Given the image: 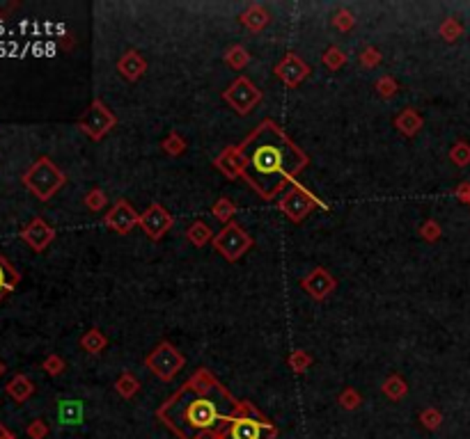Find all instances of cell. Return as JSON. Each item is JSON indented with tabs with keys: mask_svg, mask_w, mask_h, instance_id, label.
Returning <instances> with one entry per match:
<instances>
[{
	"mask_svg": "<svg viewBox=\"0 0 470 439\" xmlns=\"http://www.w3.org/2000/svg\"><path fill=\"white\" fill-rule=\"evenodd\" d=\"M255 145L246 151V174L253 181L255 188H260V192L264 197L271 195V188L275 190V185L280 183V178L284 172H289L287 158L294 149L289 151V142L282 138L273 140H255Z\"/></svg>",
	"mask_w": 470,
	"mask_h": 439,
	"instance_id": "1",
	"label": "cell"
},
{
	"mask_svg": "<svg viewBox=\"0 0 470 439\" xmlns=\"http://www.w3.org/2000/svg\"><path fill=\"white\" fill-rule=\"evenodd\" d=\"M179 400H182L179 412L168 414V416H170V423L188 439L195 433H204V430H211L213 426H218L220 412H218L216 400L206 398V396H197L193 391H186L184 396H179Z\"/></svg>",
	"mask_w": 470,
	"mask_h": 439,
	"instance_id": "2",
	"label": "cell"
},
{
	"mask_svg": "<svg viewBox=\"0 0 470 439\" xmlns=\"http://www.w3.org/2000/svg\"><path fill=\"white\" fill-rule=\"evenodd\" d=\"M23 183L35 197L46 201L62 183H65V176H62V172L55 167L48 158H39V161L23 174Z\"/></svg>",
	"mask_w": 470,
	"mask_h": 439,
	"instance_id": "3",
	"label": "cell"
},
{
	"mask_svg": "<svg viewBox=\"0 0 470 439\" xmlns=\"http://www.w3.org/2000/svg\"><path fill=\"white\" fill-rule=\"evenodd\" d=\"M273 433L271 426H266L264 421H255V419H237L232 423L227 439H268V435Z\"/></svg>",
	"mask_w": 470,
	"mask_h": 439,
	"instance_id": "4",
	"label": "cell"
},
{
	"mask_svg": "<svg viewBox=\"0 0 470 439\" xmlns=\"http://www.w3.org/2000/svg\"><path fill=\"white\" fill-rule=\"evenodd\" d=\"M21 238H23L35 252H41L48 243L53 241V229L46 225L41 218H35L30 225H28L23 232H21Z\"/></svg>",
	"mask_w": 470,
	"mask_h": 439,
	"instance_id": "5",
	"label": "cell"
},
{
	"mask_svg": "<svg viewBox=\"0 0 470 439\" xmlns=\"http://www.w3.org/2000/svg\"><path fill=\"white\" fill-rule=\"evenodd\" d=\"M5 391H7V396H10V398H14L17 402H23V400H28L32 396L35 387H32L30 380L19 373V376H14L10 380V385L5 387Z\"/></svg>",
	"mask_w": 470,
	"mask_h": 439,
	"instance_id": "6",
	"label": "cell"
},
{
	"mask_svg": "<svg viewBox=\"0 0 470 439\" xmlns=\"http://www.w3.org/2000/svg\"><path fill=\"white\" fill-rule=\"evenodd\" d=\"M19 279H21L19 272L14 270L3 256H0V300L5 298V293H10L14 286L19 284Z\"/></svg>",
	"mask_w": 470,
	"mask_h": 439,
	"instance_id": "7",
	"label": "cell"
},
{
	"mask_svg": "<svg viewBox=\"0 0 470 439\" xmlns=\"http://www.w3.org/2000/svg\"><path fill=\"white\" fill-rule=\"evenodd\" d=\"M152 225H156V229H154V238H156V236H161V232H166L170 227V215L166 211H161L159 206H154L152 211H149L147 220H142V227H145L147 232L152 229Z\"/></svg>",
	"mask_w": 470,
	"mask_h": 439,
	"instance_id": "8",
	"label": "cell"
},
{
	"mask_svg": "<svg viewBox=\"0 0 470 439\" xmlns=\"http://www.w3.org/2000/svg\"><path fill=\"white\" fill-rule=\"evenodd\" d=\"M48 433V428L44 426V421H35L28 426V435H30L32 439H44Z\"/></svg>",
	"mask_w": 470,
	"mask_h": 439,
	"instance_id": "9",
	"label": "cell"
},
{
	"mask_svg": "<svg viewBox=\"0 0 470 439\" xmlns=\"http://www.w3.org/2000/svg\"><path fill=\"white\" fill-rule=\"evenodd\" d=\"M44 369L48 373H53V376H58V373L62 371V362H60L58 357H48L46 362H44Z\"/></svg>",
	"mask_w": 470,
	"mask_h": 439,
	"instance_id": "10",
	"label": "cell"
},
{
	"mask_svg": "<svg viewBox=\"0 0 470 439\" xmlns=\"http://www.w3.org/2000/svg\"><path fill=\"white\" fill-rule=\"evenodd\" d=\"M0 439H14V435L3 426V423H0Z\"/></svg>",
	"mask_w": 470,
	"mask_h": 439,
	"instance_id": "11",
	"label": "cell"
},
{
	"mask_svg": "<svg viewBox=\"0 0 470 439\" xmlns=\"http://www.w3.org/2000/svg\"><path fill=\"white\" fill-rule=\"evenodd\" d=\"M5 373V364H3V359H0V376Z\"/></svg>",
	"mask_w": 470,
	"mask_h": 439,
	"instance_id": "12",
	"label": "cell"
}]
</instances>
